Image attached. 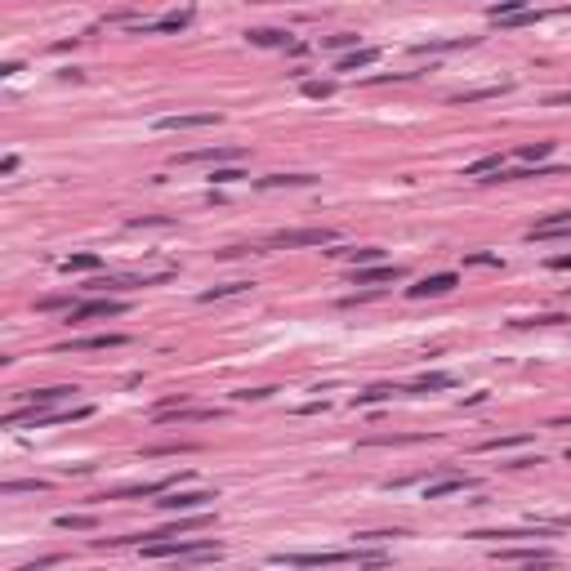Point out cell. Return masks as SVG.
<instances>
[{
  "label": "cell",
  "instance_id": "cell-1",
  "mask_svg": "<svg viewBox=\"0 0 571 571\" xmlns=\"http://www.w3.org/2000/svg\"><path fill=\"white\" fill-rule=\"evenodd\" d=\"M223 549L210 540H143V558H188V563H201V558H219Z\"/></svg>",
  "mask_w": 571,
  "mask_h": 571
},
{
  "label": "cell",
  "instance_id": "cell-2",
  "mask_svg": "<svg viewBox=\"0 0 571 571\" xmlns=\"http://www.w3.org/2000/svg\"><path fill=\"white\" fill-rule=\"evenodd\" d=\"M273 563H286V567H331V563H384L380 549H353V553H335V549H322V553H273Z\"/></svg>",
  "mask_w": 571,
  "mask_h": 571
},
{
  "label": "cell",
  "instance_id": "cell-3",
  "mask_svg": "<svg viewBox=\"0 0 571 571\" xmlns=\"http://www.w3.org/2000/svg\"><path fill=\"white\" fill-rule=\"evenodd\" d=\"M335 233L331 228H290V233H273L268 246L273 250H295V246H331Z\"/></svg>",
  "mask_w": 571,
  "mask_h": 571
},
{
  "label": "cell",
  "instance_id": "cell-4",
  "mask_svg": "<svg viewBox=\"0 0 571 571\" xmlns=\"http://www.w3.org/2000/svg\"><path fill=\"white\" fill-rule=\"evenodd\" d=\"M130 303L125 299H90V303H71V312H67V322L76 326V322H103V317H121Z\"/></svg>",
  "mask_w": 571,
  "mask_h": 571
},
{
  "label": "cell",
  "instance_id": "cell-5",
  "mask_svg": "<svg viewBox=\"0 0 571 571\" xmlns=\"http://www.w3.org/2000/svg\"><path fill=\"white\" fill-rule=\"evenodd\" d=\"M455 286H460L455 273H433V277H424V282L406 286V295H411V299H437V295H451Z\"/></svg>",
  "mask_w": 571,
  "mask_h": 571
},
{
  "label": "cell",
  "instance_id": "cell-6",
  "mask_svg": "<svg viewBox=\"0 0 571 571\" xmlns=\"http://www.w3.org/2000/svg\"><path fill=\"white\" fill-rule=\"evenodd\" d=\"M210 500H219L214 491H170L165 500H156L165 514H192V509H205Z\"/></svg>",
  "mask_w": 571,
  "mask_h": 571
},
{
  "label": "cell",
  "instance_id": "cell-7",
  "mask_svg": "<svg viewBox=\"0 0 571 571\" xmlns=\"http://www.w3.org/2000/svg\"><path fill=\"white\" fill-rule=\"evenodd\" d=\"M130 335H90V339H67L58 344V353H103V348H125Z\"/></svg>",
  "mask_w": 571,
  "mask_h": 571
},
{
  "label": "cell",
  "instance_id": "cell-8",
  "mask_svg": "<svg viewBox=\"0 0 571 571\" xmlns=\"http://www.w3.org/2000/svg\"><path fill=\"white\" fill-rule=\"evenodd\" d=\"M76 393L71 384H54V388H32V393H18V402L22 406H36V411H50L58 402H67V397Z\"/></svg>",
  "mask_w": 571,
  "mask_h": 571
},
{
  "label": "cell",
  "instance_id": "cell-9",
  "mask_svg": "<svg viewBox=\"0 0 571 571\" xmlns=\"http://www.w3.org/2000/svg\"><path fill=\"white\" fill-rule=\"evenodd\" d=\"M246 156V148H197V152H179V165H219V161H237Z\"/></svg>",
  "mask_w": 571,
  "mask_h": 571
},
{
  "label": "cell",
  "instance_id": "cell-10",
  "mask_svg": "<svg viewBox=\"0 0 571 571\" xmlns=\"http://www.w3.org/2000/svg\"><path fill=\"white\" fill-rule=\"evenodd\" d=\"M205 125H219V112H184V116H161L156 130L174 135V130H205Z\"/></svg>",
  "mask_w": 571,
  "mask_h": 571
},
{
  "label": "cell",
  "instance_id": "cell-11",
  "mask_svg": "<svg viewBox=\"0 0 571 571\" xmlns=\"http://www.w3.org/2000/svg\"><path fill=\"white\" fill-rule=\"evenodd\" d=\"M469 487H478L469 473H451V478H442V482H429V487H424V500H442V495H455V491H469Z\"/></svg>",
  "mask_w": 571,
  "mask_h": 571
},
{
  "label": "cell",
  "instance_id": "cell-12",
  "mask_svg": "<svg viewBox=\"0 0 571 571\" xmlns=\"http://www.w3.org/2000/svg\"><path fill=\"white\" fill-rule=\"evenodd\" d=\"M402 268H397V263H375V268H371V263H366V268H357V277H353V282L357 286H380V282H402Z\"/></svg>",
  "mask_w": 571,
  "mask_h": 571
},
{
  "label": "cell",
  "instance_id": "cell-13",
  "mask_svg": "<svg viewBox=\"0 0 571 571\" xmlns=\"http://www.w3.org/2000/svg\"><path fill=\"white\" fill-rule=\"evenodd\" d=\"M495 558H500V563H553V549H540V544H536V549H527V544H518V549H504V544H500V549H495Z\"/></svg>",
  "mask_w": 571,
  "mask_h": 571
},
{
  "label": "cell",
  "instance_id": "cell-14",
  "mask_svg": "<svg viewBox=\"0 0 571 571\" xmlns=\"http://www.w3.org/2000/svg\"><path fill=\"white\" fill-rule=\"evenodd\" d=\"M170 487H174V478H165V482H143V487H121L112 495H103V500H143V495H165Z\"/></svg>",
  "mask_w": 571,
  "mask_h": 571
},
{
  "label": "cell",
  "instance_id": "cell-15",
  "mask_svg": "<svg viewBox=\"0 0 571 571\" xmlns=\"http://www.w3.org/2000/svg\"><path fill=\"white\" fill-rule=\"evenodd\" d=\"M192 22V9H174V14L156 18V22H139V32H184Z\"/></svg>",
  "mask_w": 571,
  "mask_h": 571
},
{
  "label": "cell",
  "instance_id": "cell-16",
  "mask_svg": "<svg viewBox=\"0 0 571 571\" xmlns=\"http://www.w3.org/2000/svg\"><path fill=\"white\" fill-rule=\"evenodd\" d=\"M473 540H495V544H518V540H536L540 536V527L536 531H469Z\"/></svg>",
  "mask_w": 571,
  "mask_h": 571
},
{
  "label": "cell",
  "instance_id": "cell-17",
  "mask_svg": "<svg viewBox=\"0 0 571 571\" xmlns=\"http://www.w3.org/2000/svg\"><path fill=\"white\" fill-rule=\"evenodd\" d=\"M514 85L500 81V85H482V90H465V94H455L451 103H482V99H500V94H509Z\"/></svg>",
  "mask_w": 571,
  "mask_h": 571
},
{
  "label": "cell",
  "instance_id": "cell-18",
  "mask_svg": "<svg viewBox=\"0 0 571 571\" xmlns=\"http://www.w3.org/2000/svg\"><path fill=\"white\" fill-rule=\"evenodd\" d=\"M246 36H250V45H259V50H282V45H290V36L277 32V27H259V32H246Z\"/></svg>",
  "mask_w": 571,
  "mask_h": 571
},
{
  "label": "cell",
  "instance_id": "cell-19",
  "mask_svg": "<svg viewBox=\"0 0 571 571\" xmlns=\"http://www.w3.org/2000/svg\"><path fill=\"white\" fill-rule=\"evenodd\" d=\"M317 179L312 174H268V179H259V188L268 192V188H312Z\"/></svg>",
  "mask_w": 571,
  "mask_h": 571
},
{
  "label": "cell",
  "instance_id": "cell-20",
  "mask_svg": "<svg viewBox=\"0 0 571 571\" xmlns=\"http://www.w3.org/2000/svg\"><path fill=\"white\" fill-rule=\"evenodd\" d=\"M375 58H380V50H353V54H344L335 63V71H362V67H371Z\"/></svg>",
  "mask_w": 571,
  "mask_h": 571
},
{
  "label": "cell",
  "instance_id": "cell-21",
  "mask_svg": "<svg viewBox=\"0 0 571 571\" xmlns=\"http://www.w3.org/2000/svg\"><path fill=\"white\" fill-rule=\"evenodd\" d=\"M54 527H63V531H94V527H99V518H94V514H58Z\"/></svg>",
  "mask_w": 571,
  "mask_h": 571
},
{
  "label": "cell",
  "instance_id": "cell-22",
  "mask_svg": "<svg viewBox=\"0 0 571 571\" xmlns=\"http://www.w3.org/2000/svg\"><path fill=\"white\" fill-rule=\"evenodd\" d=\"M254 282H228V286H210V290H201V303H214V299H228V295H246Z\"/></svg>",
  "mask_w": 571,
  "mask_h": 571
},
{
  "label": "cell",
  "instance_id": "cell-23",
  "mask_svg": "<svg viewBox=\"0 0 571 571\" xmlns=\"http://www.w3.org/2000/svg\"><path fill=\"white\" fill-rule=\"evenodd\" d=\"M522 9H527V0H495V5L487 9V18H491V22H504V18L522 14Z\"/></svg>",
  "mask_w": 571,
  "mask_h": 571
},
{
  "label": "cell",
  "instance_id": "cell-24",
  "mask_svg": "<svg viewBox=\"0 0 571 571\" xmlns=\"http://www.w3.org/2000/svg\"><path fill=\"white\" fill-rule=\"evenodd\" d=\"M99 254H71V259H63V273H94L99 268Z\"/></svg>",
  "mask_w": 571,
  "mask_h": 571
},
{
  "label": "cell",
  "instance_id": "cell-25",
  "mask_svg": "<svg viewBox=\"0 0 571 571\" xmlns=\"http://www.w3.org/2000/svg\"><path fill=\"white\" fill-rule=\"evenodd\" d=\"M495 170H504V156H482V161H473L465 170V179H478V174H495Z\"/></svg>",
  "mask_w": 571,
  "mask_h": 571
},
{
  "label": "cell",
  "instance_id": "cell-26",
  "mask_svg": "<svg viewBox=\"0 0 571 571\" xmlns=\"http://www.w3.org/2000/svg\"><path fill=\"white\" fill-rule=\"evenodd\" d=\"M531 437L527 433H518V437H491V442H482L478 451H509V446H527Z\"/></svg>",
  "mask_w": 571,
  "mask_h": 571
},
{
  "label": "cell",
  "instance_id": "cell-27",
  "mask_svg": "<svg viewBox=\"0 0 571 571\" xmlns=\"http://www.w3.org/2000/svg\"><path fill=\"white\" fill-rule=\"evenodd\" d=\"M429 388H451V375H424L406 388V393H429Z\"/></svg>",
  "mask_w": 571,
  "mask_h": 571
},
{
  "label": "cell",
  "instance_id": "cell-28",
  "mask_svg": "<svg viewBox=\"0 0 571 571\" xmlns=\"http://www.w3.org/2000/svg\"><path fill=\"white\" fill-rule=\"evenodd\" d=\"M549 152H553V143H527V148H518V161H544Z\"/></svg>",
  "mask_w": 571,
  "mask_h": 571
},
{
  "label": "cell",
  "instance_id": "cell-29",
  "mask_svg": "<svg viewBox=\"0 0 571 571\" xmlns=\"http://www.w3.org/2000/svg\"><path fill=\"white\" fill-rule=\"evenodd\" d=\"M303 94H308V99H331L335 81H303Z\"/></svg>",
  "mask_w": 571,
  "mask_h": 571
},
{
  "label": "cell",
  "instance_id": "cell-30",
  "mask_svg": "<svg viewBox=\"0 0 571 571\" xmlns=\"http://www.w3.org/2000/svg\"><path fill=\"white\" fill-rule=\"evenodd\" d=\"M397 388H388V384H380V388H366V393H357V406H371V402H384V397H393Z\"/></svg>",
  "mask_w": 571,
  "mask_h": 571
},
{
  "label": "cell",
  "instance_id": "cell-31",
  "mask_svg": "<svg viewBox=\"0 0 571 571\" xmlns=\"http://www.w3.org/2000/svg\"><path fill=\"white\" fill-rule=\"evenodd\" d=\"M348 45H357L353 32H339V36H326V50H348Z\"/></svg>",
  "mask_w": 571,
  "mask_h": 571
},
{
  "label": "cell",
  "instance_id": "cell-32",
  "mask_svg": "<svg viewBox=\"0 0 571 571\" xmlns=\"http://www.w3.org/2000/svg\"><path fill=\"white\" fill-rule=\"evenodd\" d=\"M277 388H241L237 393V402H263V397H273Z\"/></svg>",
  "mask_w": 571,
  "mask_h": 571
},
{
  "label": "cell",
  "instance_id": "cell-33",
  "mask_svg": "<svg viewBox=\"0 0 571 571\" xmlns=\"http://www.w3.org/2000/svg\"><path fill=\"white\" fill-rule=\"evenodd\" d=\"M558 322H567L563 312H544V317H522L518 326H558Z\"/></svg>",
  "mask_w": 571,
  "mask_h": 571
},
{
  "label": "cell",
  "instance_id": "cell-34",
  "mask_svg": "<svg viewBox=\"0 0 571 571\" xmlns=\"http://www.w3.org/2000/svg\"><path fill=\"white\" fill-rule=\"evenodd\" d=\"M170 219H161V214H143V219H130L125 228H165Z\"/></svg>",
  "mask_w": 571,
  "mask_h": 571
},
{
  "label": "cell",
  "instance_id": "cell-35",
  "mask_svg": "<svg viewBox=\"0 0 571 571\" xmlns=\"http://www.w3.org/2000/svg\"><path fill=\"white\" fill-rule=\"evenodd\" d=\"M18 491H45V482H5V495H18Z\"/></svg>",
  "mask_w": 571,
  "mask_h": 571
},
{
  "label": "cell",
  "instance_id": "cell-36",
  "mask_svg": "<svg viewBox=\"0 0 571 571\" xmlns=\"http://www.w3.org/2000/svg\"><path fill=\"white\" fill-rule=\"evenodd\" d=\"M214 184H237V179H246V174H241V170H214Z\"/></svg>",
  "mask_w": 571,
  "mask_h": 571
},
{
  "label": "cell",
  "instance_id": "cell-37",
  "mask_svg": "<svg viewBox=\"0 0 571 571\" xmlns=\"http://www.w3.org/2000/svg\"><path fill=\"white\" fill-rule=\"evenodd\" d=\"M544 103H549V107H567V103H571V90H563V94H549Z\"/></svg>",
  "mask_w": 571,
  "mask_h": 571
},
{
  "label": "cell",
  "instance_id": "cell-38",
  "mask_svg": "<svg viewBox=\"0 0 571 571\" xmlns=\"http://www.w3.org/2000/svg\"><path fill=\"white\" fill-rule=\"evenodd\" d=\"M549 268H571V254H558V259H549Z\"/></svg>",
  "mask_w": 571,
  "mask_h": 571
},
{
  "label": "cell",
  "instance_id": "cell-39",
  "mask_svg": "<svg viewBox=\"0 0 571 571\" xmlns=\"http://www.w3.org/2000/svg\"><path fill=\"white\" fill-rule=\"evenodd\" d=\"M558 429H571V420H558Z\"/></svg>",
  "mask_w": 571,
  "mask_h": 571
},
{
  "label": "cell",
  "instance_id": "cell-40",
  "mask_svg": "<svg viewBox=\"0 0 571 571\" xmlns=\"http://www.w3.org/2000/svg\"><path fill=\"white\" fill-rule=\"evenodd\" d=\"M254 5H277V0H254Z\"/></svg>",
  "mask_w": 571,
  "mask_h": 571
},
{
  "label": "cell",
  "instance_id": "cell-41",
  "mask_svg": "<svg viewBox=\"0 0 571 571\" xmlns=\"http://www.w3.org/2000/svg\"><path fill=\"white\" fill-rule=\"evenodd\" d=\"M567 460H571V451H567Z\"/></svg>",
  "mask_w": 571,
  "mask_h": 571
}]
</instances>
